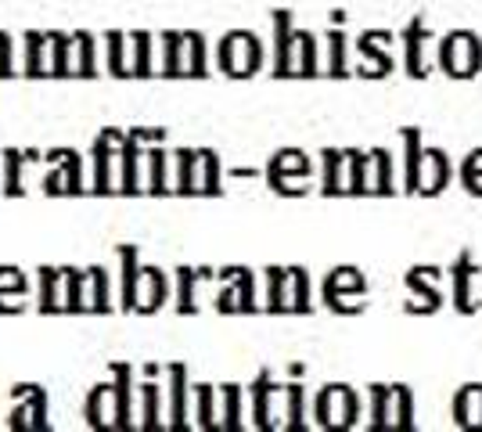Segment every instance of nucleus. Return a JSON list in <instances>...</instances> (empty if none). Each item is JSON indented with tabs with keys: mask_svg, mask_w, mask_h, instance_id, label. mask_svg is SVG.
<instances>
[{
	"mask_svg": "<svg viewBox=\"0 0 482 432\" xmlns=\"http://www.w3.org/2000/svg\"><path fill=\"white\" fill-rule=\"evenodd\" d=\"M144 396H148V411H144V414H148V425H155V404H158V393H155V386H148V389H144Z\"/></svg>",
	"mask_w": 482,
	"mask_h": 432,
	"instance_id": "3",
	"label": "nucleus"
},
{
	"mask_svg": "<svg viewBox=\"0 0 482 432\" xmlns=\"http://www.w3.org/2000/svg\"><path fill=\"white\" fill-rule=\"evenodd\" d=\"M151 184L155 191H163V155H151Z\"/></svg>",
	"mask_w": 482,
	"mask_h": 432,
	"instance_id": "2",
	"label": "nucleus"
},
{
	"mask_svg": "<svg viewBox=\"0 0 482 432\" xmlns=\"http://www.w3.org/2000/svg\"><path fill=\"white\" fill-rule=\"evenodd\" d=\"M11 72V61H8V37H0V76Z\"/></svg>",
	"mask_w": 482,
	"mask_h": 432,
	"instance_id": "4",
	"label": "nucleus"
},
{
	"mask_svg": "<svg viewBox=\"0 0 482 432\" xmlns=\"http://www.w3.org/2000/svg\"><path fill=\"white\" fill-rule=\"evenodd\" d=\"M40 58H43V40L29 33V76H40Z\"/></svg>",
	"mask_w": 482,
	"mask_h": 432,
	"instance_id": "1",
	"label": "nucleus"
}]
</instances>
